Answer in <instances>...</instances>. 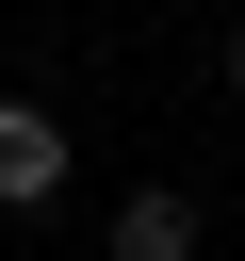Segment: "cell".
I'll return each instance as SVG.
<instances>
[{
	"label": "cell",
	"mask_w": 245,
	"mask_h": 261,
	"mask_svg": "<svg viewBox=\"0 0 245 261\" xmlns=\"http://www.w3.org/2000/svg\"><path fill=\"white\" fill-rule=\"evenodd\" d=\"M49 196H65V114L0 98V212H49Z\"/></svg>",
	"instance_id": "cell-1"
},
{
	"label": "cell",
	"mask_w": 245,
	"mask_h": 261,
	"mask_svg": "<svg viewBox=\"0 0 245 261\" xmlns=\"http://www.w3.org/2000/svg\"><path fill=\"white\" fill-rule=\"evenodd\" d=\"M114 261H196V196H114Z\"/></svg>",
	"instance_id": "cell-2"
},
{
	"label": "cell",
	"mask_w": 245,
	"mask_h": 261,
	"mask_svg": "<svg viewBox=\"0 0 245 261\" xmlns=\"http://www.w3.org/2000/svg\"><path fill=\"white\" fill-rule=\"evenodd\" d=\"M229 98H245V33H229Z\"/></svg>",
	"instance_id": "cell-3"
}]
</instances>
